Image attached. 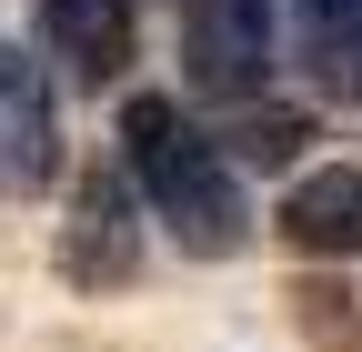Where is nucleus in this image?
<instances>
[{
	"instance_id": "6",
	"label": "nucleus",
	"mask_w": 362,
	"mask_h": 352,
	"mask_svg": "<svg viewBox=\"0 0 362 352\" xmlns=\"http://www.w3.org/2000/svg\"><path fill=\"white\" fill-rule=\"evenodd\" d=\"M71 272L90 282H121L131 272V222H121V171H90L81 182V211H71Z\"/></svg>"
},
{
	"instance_id": "1",
	"label": "nucleus",
	"mask_w": 362,
	"mask_h": 352,
	"mask_svg": "<svg viewBox=\"0 0 362 352\" xmlns=\"http://www.w3.org/2000/svg\"><path fill=\"white\" fill-rule=\"evenodd\" d=\"M121 161H131V182H141L151 222H161L181 252L232 262V252L252 242V201H242L232 151H221V141H211V131L181 111V101H161V91L121 101Z\"/></svg>"
},
{
	"instance_id": "3",
	"label": "nucleus",
	"mask_w": 362,
	"mask_h": 352,
	"mask_svg": "<svg viewBox=\"0 0 362 352\" xmlns=\"http://www.w3.org/2000/svg\"><path fill=\"white\" fill-rule=\"evenodd\" d=\"M30 30H40V61H61V81L81 91H111L131 71V0H40Z\"/></svg>"
},
{
	"instance_id": "2",
	"label": "nucleus",
	"mask_w": 362,
	"mask_h": 352,
	"mask_svg": "<svg viewBox=\"0 0 362 352\" xmlns=\"http://www.w3.org/2000/svg\"><path fill=\"white\" fill-rule=\"evenodd\" d=\"M272 40H282L272 0H192L181 11V81L202 101H262Z\"/></svg>"
},
{
	"instance_id": "7",
	"label": "nucleus",
	"mask_w": 362,
	"mask_h": 352,
	"mask_svg": "<svg viewBox=\"0 0 362 352\" xmlns=\"http://www.w3.org/2000/svg\"><path fill=\"white\" fill-rule=\"evenodd\" d=\"M302 51L322 81H362V0H302Z\"/></svg>"
},
{
	"instance_id": "5",
	"label": "nucleus",
	"mask_w": 362,
	"mask_h": 352,
	"mask_svg": "<svg viewBox=\"0 0 362 352\" xmlns=\"http://www.w3.org/2000/svg\"><path fill=\"white\" fill-rule=\"evenodd\" d=\"M282 242L312 262H362V161H322L282 192Z\"/></svg>"
},
{
	"instance_id": "4",
	"label": "nucleus",
	"mask_w": 362,
	"mask_h": 352,
	"mask_svg": "<svg viewBox=\"0 0 362 352\" xmlns=\"http://www.w3.org/2000/svg\"><path fill=\"white\" fill-rule=\"evenodd\" d=\"M61 171V121H51V81L0 40V192H40Z\"/></svg>"
}]
</instances>
